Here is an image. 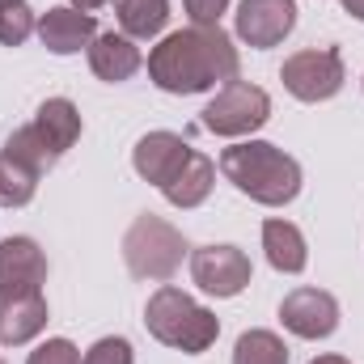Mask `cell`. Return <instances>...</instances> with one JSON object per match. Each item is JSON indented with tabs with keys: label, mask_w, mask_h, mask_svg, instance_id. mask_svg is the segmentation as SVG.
<instances>
[{
	"label": "cell",
	"mask_w": 364,
	"mask_h": 364,
	"mask_svg": "<svg viewBox=\"0 0 364 364\" xmlns=\"http://www.w3.org/2000/svg\"><path fill=\"white\" fill-rule=\"evenodd\" d=\"M233 364H288V348L275 331H246L233 348Z\"/></svg>",
	"instance_id": "cell-20"
},
{
	"label": "cell",
	"mask_w": 364,
	"mask_h": 364,
	"mask_svg": "<svg viewBox=\"0 0 364 364\" xmlns=\"http://www.w3.org/2000/svg\"><path fill=\"white\" fill-rule=\"evenodd\" d=\"M4 153H9V157H17L21 166H30V170H34L38 178H43V174H47V170L55 166L51 149H47L43 140H38V132H34L30 123H26V127H17V132H13V136L4 140Z\"/></svg>",
	"instance_id": "cell-21"
},
{
	"label": "cell",
	"mask_w": 364,
	"mask_h": 364,
	"mask_svg": "<svg viewBox=\"0 0 364 364\" xmlns=\"http://www.w3.org/2000/svg\"><path fill=\"white\" fill-rule=\"evenodd\" d=\"M144 326L157 343L174 348V352H186V356H199L216 343L220 335V322L212 309H203L191 292H182L174 284H161L149 305H144Z\"/></svg>",
	"instance_id": "cell-3"
},
{
	"label": "cell",
	"mask_w": 364,
	"mask_h": 364,
	"mask_svg": "<svg viewBox=\"0 0 364 364\" xmlns=\"http://www.w3.org/2000/svg\"><path fill=\"white\" fill-rule=\"evenodd\" d=\"M38 38L55 55H77L81 47L90 51V43L97 38V21H93V13H81L73 4H60V9H47L38 17Z\"/></svg>",
	"instance_id": "cell-12"
},
{
	"label": "cell",
	"mask_w": 364,
	"mask_h": 364,
	"mask_svg": "<svg viewBox=\"0 0 364 364\" xmlns=\"http://www.w3.org/2000/svg\"><path fill=\"white\" fill-rule=\"evenodd\" d=\"M212 186H216V166H212V157H203V153H191L186 157V166H182L174 178L161 186V195L174 203V208H199L208 195H212Z\"/></svg>",
	"instance_id": "cell-16"
},
{
	"label": "cell",
	"mask_w": 364,
	"mask_h": 364,
	"mask_svg": "<svg viewBox=\"0 0 364 364\" xmlns=\"http://www.w3.org/2000/svg\"><path fill=\"white\" fill-rule=\"evenodd\" d=\"M26 364H81V352H77V343H68V339H47V343H38V348L30 352Z\"/></svg>",
	"instance_id": "cell-23"
},
{
	"label": "cell",
	"mask_w": 364,
	"mask_h": 364,
	"mask_svg": "<svg viewBox=\"0 0 364 364\" xmlns=\"http://www.w3.org/2000/svg\"><path fill=\"white\" fill-rule=\"evenodd\" d=\"M263 250H267V263L284 275H301L309 263V250H305V237L292 220H263Z\"/></svg>",
	"instance_id": "cell-17"
},
{
	"label": "cell",
	"mask_w": 364,
	"mask_h": 364,
	"mask_svg": "<svg viewBox=\"0 0 364 364\" xmlns=\"http://www.w3.org/2000/svg\"><path fill=\"white\" fill-rule=\"evenodd\" d=\"M220 174L242 195H250L263 208H284L301 195V166L279 144L267 140H242L220 153Z\"/></svg>",
	"instance_id": "cell-2"
},
{
	"label": "cell",
	"mask_w": 364,
	"mask_h": 364,
	"mask_svg": "<svg viewBox=\"0 0 364 364\" xmlns=\"http://www.w3.org/2000/svg\"><path fill=\"white\" fill-rule=\"evenodd\" d=\"M114 17L127 38H157L170 21V0H114Z\"/></svg>",
	"instance_id": "cell-18"
},
{
	"label": "cell",
	"mask_w": 364,
	"mask_h": 364,
	"mask_svg": "<svg viewBox=\"0 0 364 364\" xmlns=\"http://www.w3.org/2000/svg\"><path fill=\"white\" fill-rule=\"evenodd\" d=\"M47 255L34 237H4L0 242V288H43Z\"/></svg>",
	"instance_id": "cell-14"
},
{
	"label": "cell",
	"mask_w": 364,
	"mask_h": 364,
	"mask_svg": "<svg viewBox=\"0 0 364 364\" xmlns=\"http://www.w3.org/2000/svg\"><path fill=\"white\" fill-rule=\"evenodd\" d=\"M81 364H136V352L123 335H106L81 356Z\"/></svg>",
	"instance_id": "cell-22"
},
{
	"label": "cell",
	"mask_w": 364,
	"mask_h": 364,
	"mask_svg": "<svg viewBox=\"0 0 364 364\" xmlns=\"http://www.w3.org/2000/svg\"><path fill=\"white\" fill-rule=\"evenodd\" d=\"M343 9H348L356 21H364V0H343Z\"/></svg>",
	"instance_id": "cell-26"
},
{
	"label": "cell",
	"mask_w": 364,
	"mask_h": 364,
	"mask_svg": "<svg viewBox=\"0 0 364 364\" xmlns=\"http://www.w3.org/2000/svg\"><path fill=\"white\" fill-rule=\"evenodd\" d=\"M225 9H229V0H186L191 26H220V13Z\"/></svg>",
	"instance_id": "cell-24"
},
{
	"label": "cell",
	"mask_w": 364,
	"mask_h": 364,
	"mask_svg": "<svg viewBox=\"0 0 364 364\" xmlns=\"http://www.w3.org/2000/svg\"><path fill=\"white\" fill-rule=\"evenodd\" d=\"M279 81L284 90L292 93L296 102H326L343 90L348 73H343V55L339 47H309V51H296L284 60L279 68Z\"/></svg>",
	"instance_id": "cell-6"
},
{
	"label": "cell",
	"mask_w": 364,
	"mask_h": 364,
	"mask_svg": "<svg viewBox=\"0 0 364 364\" xmlns=\"http://www.w3.org/2000/svg\"><path fill=\"white\" fill-rule=\"evenodd\" d=\"M267 119H272V97H267V90H259V85H250V81H229V85H220L216 97H212V102L203 106V114H199L203 132L229 136V140L259 132Z\"/></svg>",
	"instance_id": "cell-5"
},
{
	"label": "cell",
	"mask_w": 364,
	"mask_h": 364,
	"mask_svg": "<svg viewBox=\"0 0 364 364\" xmlns=\"http://www.w3.org/2000/svg\"><path fill=\"white\" fill-rule=\"evenodd\" d=\"M47 331L43 288H0V348H21Z\"/></svg>",
	"instance_id": "cell-10"
},
{
	"label": "cell",
	"mask_w": 364,
	"mask_h": 364,
	"mask_svg": "<svg viewBox=\"0 0 364 364\" xmlns=\"http://www.w3.org/2000/svg\"><path fill=\"white\" fill-rule=\"evenodd\" d=\"M279 322L296 339H331L339 331V301L322 288H292L279 301Z\"/></svg>",
	"instance_id": "cell-8"
},
{
	"label": "cell",
	"mask_w": 364,
	"mask_h": 364,
	"mask_svg": "<svg viewBox=\"0 0 364 364\" xmlns=\"http://www.w3.org/2000/svg\"><path fill=\"white\" fill-rule=\"evenodd\" d=\"M191 153H195V149H191L182 136H174V132H149V136L136 140V149H132V166H136L140 178L153 182V186L161 191V186L186 166Z\"/></svg>",
	"instance_id": "cell-11"
},
{
	"label": "cell",
	"mask_w": 364,
	"mask_h": 364,
	"mask_svg": "<svg viewBox=\"0 0 364 364\" xmlns=\"http://www.w3.org/2000/svg\"><path fill=\"white\" fill-rule=\"evenodd\" d=\"M38 191V174L0 149V208H26Z\"/></svg>",
	"instance_id": "cell-19"
},
{
	"label": "cell",
	"mask_w": 364,
	"mask_h": 364,
	"mask_svg": "<svg viewBox=\"0 0 364 364\" xmlns=\"http://www.w3.org/2000/svg\"><path fill=\"white\" fill-rule=\"evenodd\" d=\"M309 364H352V360H343V356H318V360H309Z\"/></svg>",
	"instance_id": "cell-27"
},
{
	"label": "cell",
	"mask_w": 364,
	"mask_h": 364,
	"mask_svg": "<svg viewBox=\"0 0 364 364\" xmlns=\"http://www.w3.org/2000/svg\"><path fill=\"white\" fill-rule=\"evenodd\" d=\"M360 85H364V77H360Z\"/></svg>",
	"instance_id": "cell-29"
},
{
	"label": "cell",
	"mask_w": 364,
	"mask_h": 364,
	"mask_svg": "<svg viewBox=\"0 0 364 364\" xmlns=\"http://www.w3.org/2000/svg\"><path fill=\"white\" fill-rule=\"evenodd\" d=\"M68 4H73V9H81V13H93V9H102L106 0H68Z\"/></svg>",
	"instance_id": "cell-25"
},
{
	"label": "cell",
	"mask_w": 364,
	"mask_h": 364,
	"mask_svg": "<svg viewBox=\"0 0 364 364\" xmlns=\"http://www.w3.org/2000/svg\"><path fill=\"white\" fill-rule=\"evenodd\" d=\"M0 364H4V360H0Z\"/></svg>",
	"instance_id": "cell-30"
},
{
	"label": "cell",
	"mask_w": 364,
	"mask_h": 364,
	"mask_svg": "<svg viewBox=\"0 0 364 364\" xmlns=\"http://www.w3.org/2000/svg\"><path fill=\"white\" fill-rule=\"evenodd\" d=\"M296 26V0H242L237 4V38L255 51L279 47Z\"/></svg>",
	"instance_id": "cell-9"
},
{
	"label": "cell",
	"mask_w": 364,
	"mask_h": 364,
	"mask_svg": "<svg viewBox=\"0 0 364 364\" xmlns=\"http://www.w3.org/2000/svg\"><path fill=\"white\" fill-rule=\"evenodd\" d=\"M186 259V237L170 220L144 212L132 220V229L123 233V263L136 279H153V284H166L174 279Z\"/></svg>",
	"instance_id": "cell-4"
},
{
	"label": "cell",
	"mask_w": 364,
	"mask_h": 364,
	"mask_svg": "<svg viewBox=\"0 0 364 364\" xmlns=\"http://www.w3.org/2000/svg\"><path fill=\"white\" fill-rule=\"evenodd\" d=\"M250 275H255V267H250L246 250H237V246H199L191 255V279L208 296L229 301L250 288Z\"/></svg>",
	"instance_id": "cell-7"
},
{
	"label": "cell",
	"mask_w": 364,
	"mask_h": 364,
	"mask_svg": "<svg viewBox=\"0 0 364 364\" xmlns=\"http://www.w3.org/2000/svg\"><path fill=\"white\" fill-rule=\"evenodd\" d=\"M34 132H38V140L51 149V157L60 161L77 140H81V110L68 102V97H47L43 106H38V114H34V123H30Z\"/></svg>",
	"instance_id": "cell-15"
},
{
	"label": "cell",
	"mask_w": 364,
	"mask_h": 364,
	"mask_svg": "<svg viewBox=\"0 0 364 364\" xmlns=\"http://www.w3.org/2000/svg\"><path fill=\"white\" fill-rule=\"evenodd\" d=\"M140 64H144V55H140L136 38H127V34L106 30V34H97L90 43V68H93V77L106 81V85L132 81V77L140 73Z\"/></svg>",
	"instance_id": "cell-13"
},
{
	"label": "cell",
	"mask_w": 364,
	"mask_h": 364,
	"mask_svg": "<svg viewBox=\"0 0 364 364\" xmlns=\"http://www.w3.org/2000/svg\"><path fill=\"white\" fill-rule=\"evenodd\" d=\"M242 73V55L233 47V38L220 26H186L166 34L153 51H149V77L161 93H208L216 85L237 81Z\"/></svg>",
	"instance_id": "cell-1"
},
{
	"label": "cell",
	"mask_w": 364,
	"mask_h": 364,
	"mask_svg": "<svg viewBox=\"0 0 364 364\" xmlns=\"http://www.w3.org/2000/svg\"><path fill=\"white\" fill-rule=\"evenodd\" d=\"M4 4H17V0H0V9H4Z\"/></svg>",
	"instance_id": "cell-28"
}]
</instances>
